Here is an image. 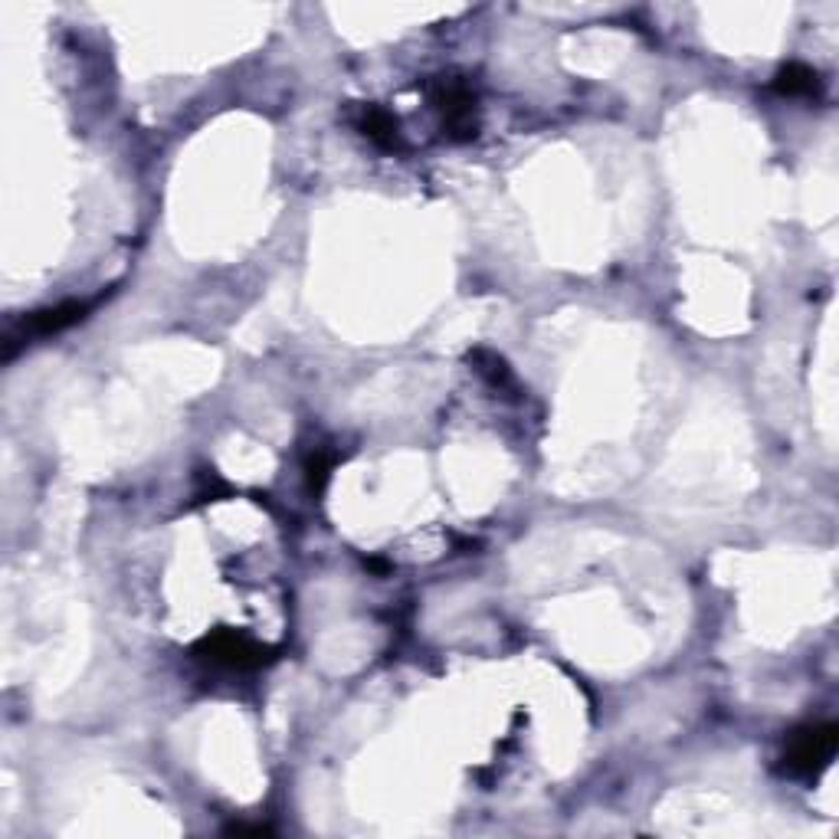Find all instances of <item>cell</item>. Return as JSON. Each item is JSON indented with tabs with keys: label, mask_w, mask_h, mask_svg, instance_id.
Segmentation results:
<instances>
[{
	"label": "cell",
	"mask_w": 839,
	"mask_h": 839,
	"mask_svg": "<svg viewBox=\"0 0 839 839\" xmlns=\"http://www.w3.org/2000/svg\"><path fill=\"white\" fill-rule=\"evenodd\" d=\"M429 103L443 118V131L449 141H472L479 131V118H476V93L469 89V83L456 79V76H439L429 86Z\"/></svg>",
	"instance_id": "6da1fadb"
},
{
	"label": "cell",
	"mask_w": 839,
	"mask_h": 839,
	"mask_svg": "<svg viewBox=\"0 0 839 839\" xmlns=\"http://www.w3.org/2000/svg\"><path fill=\"white\" fill-rule=\"evenodd\" d=\"M839 729L833 722L807 725L800 732L790 734L787 754H784V771L790 777H817L837 754Z\"/></svg>",
	"instance_id": "7a4b0ae2"
},
{
	"label": "cell",
	"mask_w": 839,
	"mask_h": 839,
	"mask_svg": "<svg viewBox=\"0 0 839 839\" xmlns=\"http://www.w3.org/2000/svg\"><path fill=\"white\" fill-rule=\"evenodd\" d=\"M194 652H198V659L220 666V669H259L273 659L276 649H269L236 629H213L194 646Z\"/></svg>",
	"instance_id": "3957f363"
},
{
	"label": "cell",
	"mask_w": 839,
	"mask_h": 839,
	"mask_svg": "<svg viewBox=\"0 0 839 839\" xmlns=\"http://www.w3.org/2000/svg\"><path fill=\"white\" fill-rule=\"evenodd\" d=\"M93 306H96V299L93 302H63V306L43 309V312L26 315L23 325H20V338H50V334H60V331L73 328L76 321H83Z\"/></svg>",
	"instance_id": "277c9868"
},
{
	"label": "cell",
	"mask_w": 839,
	"mask_h": 839,
	"mask_svg": "<svg viewBox=\"0 0 839 839\" xmlns=\"http://www.w3.org/2000/svg\"><path fill=\"white\" fill-rule=\"evenodd\" d=\"M774 89L787 99H817L820 96V73L807 63H787L774 76Z\"/></svg>",
	"instance_id": "5b68a950"
},
{
	"label": "cell",
	"mask_w": 839,
	"mask_h": 839,
	"mask_svg": "<svg viewBox=\"0 0 839 839\" xmlns=\"http://www.w3.org/2000/svg\"><path fill=\"white\" fill-rule=\"evenodd\" d=\"M358 128H361V135H368L378 148H387V151L401 148L397 118H394L387 108H381V105H364L361 115H358Z\"/></svg>",
	"instance_id": "8992f818"
},
{
	"label": "cell",
	"mask_w": 839,
	"mask_h": 839,
	"mask_svg": "<svg viewBox=\"0 0 839 839\" xmlns=\"http://www.w3.org/2000/svg\"><path fill=\"white\" fill-rule=\"evenodd\" d=\"M331 466H334V453H328V449H321V446L306 456V479H309V489H312L315 496L328 486Z\"/></svg>",
	"instance_id": "52a82bcc"
},
{
	"label": "cell",
	"mask_w": 839,
	"mask_h": 839,
	"mask_svg": "<svg viewBox=\"0 0 839 839\" xmlns=\"http://www.w3.org/2000/svg\"><path fill=\"white\" fill-rule=\"evenodd\" d=\"M226 833L230 837H269L273 830L266 824H230Z\"/></svg>",
	"instance_id": "ba28073f"
}]
</instances>
